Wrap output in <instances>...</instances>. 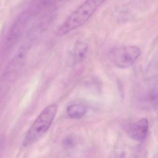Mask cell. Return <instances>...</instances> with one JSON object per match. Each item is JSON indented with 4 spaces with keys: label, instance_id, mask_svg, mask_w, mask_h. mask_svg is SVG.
Wrapping results in <instances>:
<instances>
[{
    "label": "cell",
    "instance_id": "cell-9",
    "mask_svg": "<svg viewBox=\"0 0 158 158\" xmlns=\"http://www.w3.org/2000/svg\"><path fill=\"white\" fill-rule=\"evenodd\" d=\"M64 144L67 148H69V147H71L73 146V140L71 139L68 138L64 140Z\"/></svg>",
    "mask_w": 158,
    "mask_h": 158
},
{
    "label": "cell",
    "instance_id": "cell-10",
    "mask_svg": "<svg viewBox=\"0 0 158 158\" xmlns=\"http://www.w3.org/2000/svg\"><path fill=\"white\" fill-rule=\"evenodd\" d=\"M0 143H1V142H0ZM0 147H1V145H0Z\"/></svg>",
    "mask_w": 158,
    "mask_h": 158
},
{
    "label": "cell",
    "instance_id": "cell-3",
    "mask_svg": "<svg viewBox=\"0 0 158 158\" xmlns=\"http://www.w3.org/2000/svg\"><path fill=\"white\" fill-rule=\"evenodd\" d=\"M27 49L20 48L10 62L0 79V103L4 99L25 61Z\"/></svg>",
    "mask_w": 158,
    "mask_h": 158
},
{
    "label": "cell",
    "instance_id": "cell-2",
    "mask_svg": "<svg viewBox=\"0 0 158 158\" xmlns=\"http://www.w3.org/2000/svg\"><path fill=\"white\" fill-rule=\"evenodd\" d=\"M58 110V106L52 104L47 106L38 116L29 128L23 141V146L28 147L40 139L50 127Z\"/></svg>",
    "mask_w": 158,
    "mask_h": 158
},
{
    "label": "cell",
    "instance_id": "cell-8",
    "mask_svg": "<svg viewBox=\"0 0 158 158\" xmlns=\"http://www.w3.org/2000/svg\"><path fill=\"white\" fill-rule=\"evenodd\" d=\"M87 112L85 106L83 104H75L70 105L67 109V114L69 117L74 119L82 118Z\"/></svg>",
    "mask_w": 158,
    "mask_h": 158
},
{
    "label": "cell",
    "instance_id": "cell-6",
    "mask_svg": "<svg viewBox=\"0 0 158 158\" xmlns=\"http://www.w3.org/2000/svg\"><path fill=\"white\" fill-rule=\"evenodd\" d=\"M28 20V15L24 12L19 15L11 28L7 38L8 43H14L22 35Z\"/></svg>",
    "mask_w": 158,
    "mask_h": 158
},
{
    "label": "cell",
    "instance_id": "cell-4",
    "mask_svg": "<svg viewBox=\"0 0 158 158\" xmlns=\"http://www.w3.org/2000/svg\"><path fill=\"white\" fill-rule=\"evenodd\" d=\"M141 54L138 47L126 46L114 49L111 52V58L114 64L122 69L132 66Z\"/></svg>",
    "mask_w": 158,
    "mask_h": 158
},
{
    "label": "cell",
    "instance_id": "cell-1",
    "mask_svg": "<svg viewBox=\"0 0 158 158\" xmlns=\"http://www.w3.org/2000/svg\"><path fill=\"white\" fill-rule=\"evenodd\" d=\"M105 0H86L59 27L56 35H64L85 24Z\"/></svg>",
    "mask_w": 158,
    "mask_h": 158
},
{
    "label": "cell",
    "instance_id": "cell-7",
    "mask_svg": "<svg viewBox=\"0 0 158 158\" xmlns=\"http://www.w3.org/2000/svg\"><path fill=\"white\" fill-rule=\"evenodd\" d=\"M88 52V47L86 43L79 41L76 44L74 48V60L75 63L78 64L83 61L85 59Z\"/></svg>",
    "mask_w": 158,
    "mask_h": 158
},
{
    "label": "cell",
    "instance_id": "cell-5",
    "mask_svg": "<svg viewBox=\"0 0 158 158\" xmlns=\"http://www.w3.org/2000/svg\"><path fill=\"white\" fill-rule=\"evenodd\" d=\"M148 129V120L146 118H142L128 124L126 127V131L131 138L137 141H142L147 137Z\"/></svg>",
    "mask_w": 158,
    "mask_h": 158
}]
</instances>
